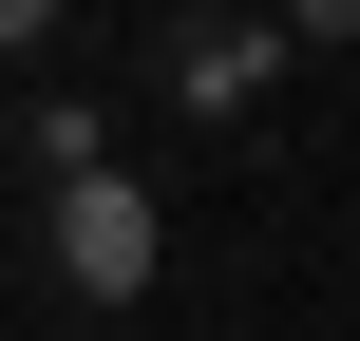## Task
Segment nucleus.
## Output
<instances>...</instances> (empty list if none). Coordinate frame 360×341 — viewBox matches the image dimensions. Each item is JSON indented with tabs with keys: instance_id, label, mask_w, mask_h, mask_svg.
I'll list each match as a JSON object with an SVG mask.
<instances>
[{
	"instance_id": "2",
	"label": "nucleus",
	"mask_w": 360,
	"mask_h": 341,
	"mask_svg": "<svg viewBox=\"0 0 360 341\" xmlns=\"http://www.w3.org/2000/svg\"><path fill=\"white\" fill-rule=\"evenodd\" d=\"M266 57H285L266 19H190V38H171V95H190V114H228V95H266Z\"/></svg>"
},
{
	"instance_id": "3",
	"label": "nucleus",
	"mask_w": 360,
	"mask_h": 341,
	"mask_svg": "<svg viewBox=\"0 0 360 341\" xmlns=\"http://www.w3.org/2000/svg\"><path fill=\"white\" fill-rule=\"evenodd\" d=\"M342 19H360V0H285V19H266V38H342Z\"/></svg>"
},
{
	"instance_id": "1",
	"label": "nucleus",
	"mask_w": 360,
	"mask_h": 341,
	"mask_svg": "<svg viewBox=\"0 0 360 341\" xmlns=\"http://www.w3.org/2000/svg\"><path fill=\"white\" fill-rule=\"evenodd\" d=\"M57 266H76L95 304L152 285V209H133V171H95V114H57Z\"/></svg>"
},
{
	"instance_id": "4",
	"label": "nucleus",
	"mask_w": 360,
	"mask_h": 341,
	"mask_svg": "<svg viewBox=\"0 0 360 341\" xmlns=\"http://www.w3.org/2000/svg\"><path fill=\"white\" fill-rule=\"evenodd\" d=\"M38 19H57V0H0V38H38Z\"/></svg>"
}]
</instances>
